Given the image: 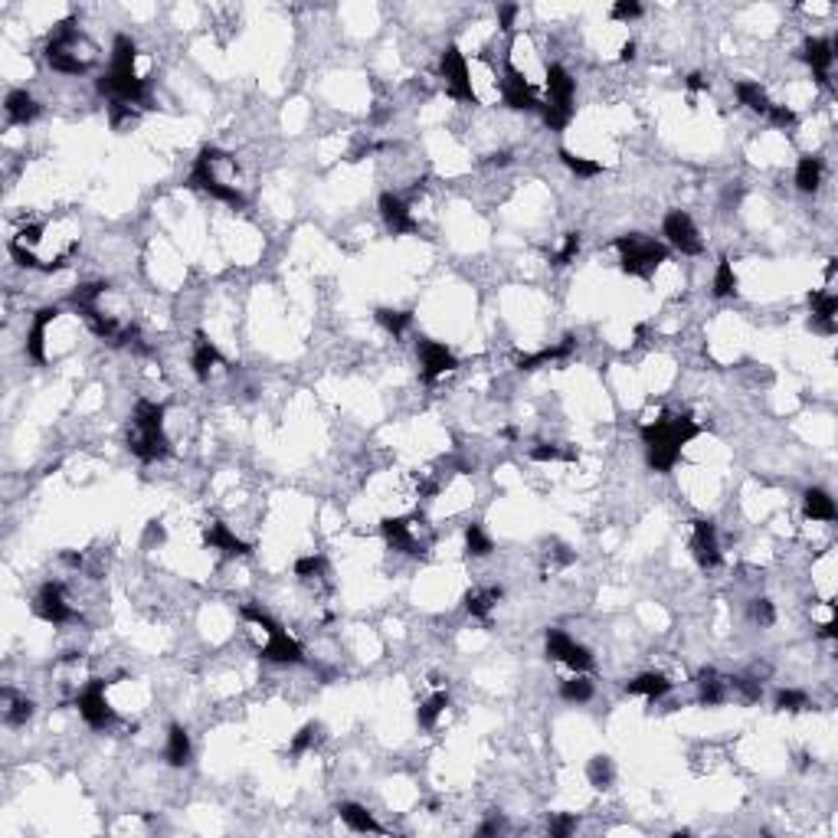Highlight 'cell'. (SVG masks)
I'll list each match as a JSON object with an SVG mask.
<instances>
[{
	"mask_svg": "<svg viewBox=\"0 0 838 838\" xmlns=\"http://www.w3.org/2000/svg\"><path fill=\"white\" fill-rule=\"evenodd\" d=\"M99 92L109 95V102H125L134 109H151L148 105V79L138 72V43L132 37L118 33L111 43L109 72L99 79Z\"/></svg>",
	"mask_w": 838,
	"mask_h": 838,
	"instance_id": "cell-1",
	"label": "cell"
},
{
	"mask_svg": "<svg viewBox=\"0 0 838 838\" xmlns=\"http://www.w3.org/2000/svg\"><path fill=\"white\" fill-rule=\"evenodd\" d=\"M701 433V426L695 423V416L685 413H671L662 416V419H648L642 426V443H646L648 465L655 472H671L681 459V449H685L695 435Z\"/></svg>",
	"mask_w": 838,
	"mask_h": 838,
	"instance_id": "cell-2",
	"label": "cell"
},
{
	"mask_svg": "<svg viewBox=\"0 0 838 838\" xmlns=\"http://www.w3.org/2000/svg\"><path fill=\"white\" fill-rule=\"evenodd\" d=\"M43 56H46V66L62 76H85L99 66V46L76 27V20H62L60 27H53Z\"/></svg>",
	"mask_w": 838,
	"mask_h": 838,
	"instance_id": "cell-3",
	"label": "cell"
},
{
	"mask_svg": "<svg viewBox=\"0 0 838 838\" xmlns=\"http://www.w3.org/2000/svg\"><path fill=\"white\" fill-rule=\"evenodd\" d=\"M164 410L154 400H138L132 410V426H128V452L142 462H161L171 455V439L164 429Z\"/></svg>",
	"mask_w": 838,
	"mask_h": 838,
	"instance_id": "cell-4",
	"label": "cell"
},
{
	"mask_svg": "<svg viewBox=\"0 0 838 838\" xmlns=\"http://www.w3.org/2000/svg\"><path fill=\"white\" fill-rule=\"evenodd\" d=\"M613 246L619 253V269L632 275V279H652L658 273V265L668 263V246L652 240V236H642V232H626Z\"/></svg>",
	"mask_w": 838,
	"mask_h": 838,
	"instance_id": "cell-5",
	"label": "cell"
},
{
	"mask_svg": "<svg viewBox=\"0 0 838 838\" xmlns=\"http://www.w3.org/2000/svg\"><path fill=\"white\" fill-rule=\"evenodd\" d=\"M380 531H384V541L394 550H400V554H410V557H426V550H429V544H433V531H429V525H426L419 515H410V517H386L384 525H380Z\"/></svg>",
	"mask_w": 838,
	"mask_h": 838,
	"instance_id": "cell-6",
	"label": "cell"
},
{
	"mask_svg": "<svg viewBox=\"0 0 838 838\" xmlns=\"http://www.w3.org/2000/svg\"><path fill=\"white\" fill-rule=\"evenodd\" d=\"M111 681L105 678H92L76 691V707H79V717L89 724L92 730H111L115 728V711H111L109 697H105V687Z\"/></svg>",
	"mask_w": 838,
	"mask_h": 838,
	"instance_id": "cell-7",
	"label": "cell"
},
{
	"mask_svg": "<svg viewBox=\"0 0 838 838\" xmlns=\"http://www.w3.org/2000/svg\"><path fill=\"white\" fill-rule=\"evenodd\" d=\"M439 79H443L445 92L455 102H472L475 105L472 69H468V60L462 56L459 46H445L443 50V56H439Z\"/></svg>",
	"mask_w": 838,
	"mask_h": 838,
	"instance_id": "cell-8",
	"label": "cell"
},
{
	"mask_svg": "<svg viewBox=\"0 0 838 838\" xmlns=\"http://www.w3.org/2000/svg\"><path fill=\"white\" fill-rule=\"evenodd\" d=\"M544 648H547V658H554V662L574 668V671H593V665H596L593 652L586 646H580L574 636H566L564 629H547Z\"/></svg>",
	"mask_w": 838,
	"mask_h": 838,
	"instance_id": "cell-9",
	"label": "cell"
},
{
	"mask_svg": "<svg viewBox=\"0 0 838 838\" xmlns=\"http://www.w3.org/2000/svg\"><path fill=\"white\" fill-rule=\"evenodd\" d=\"M33 609H37V616H40L43 622H50V626H66V622H76V619H79L76 606L69 603L66 586L53 583V580L40 586V593L33 599Z\"/></svg>",
	"mask_w": 838,
	"mask_h": 838,
	"instance_id": "cell-10",
	"label": "cell"
},
{
	"mask_svg": "<svg viewBox=\"0 0 838 838\" xmlns=\"http://www.w3.org/2000/svg\"><path fill=\"white\" fill-rule=\"evenodd\" d=\"M662 232H665L668 246H671V249H678V253H685V256H701V253H704V240H701V232H697L695 220H691V213L668 210L665 220H662Z\"/></svg>",
	"mask_w": 838,
	"mask_h": 838,
	"instance_id": "cell-11",
	"label": "cell"
},
{
	"mask_svg": "<svg viewBox=\"0 0 838 838\" xmlns=\"http://www.w3.org/2000/svg\"><path fill=\"white\" fill-rule=\"evenodd\" d=\"M416 354H419V380L423 384H435V380H443L445 374H452L459 367L455 354L443 341H433V338H419Z\"/></svg>",
	"mask_w": 838,
	"mask_h": 838,
	"instance_id": "cell-12",
	"label": "cell"
},
{
	"mask_svg": "<svg viewBox=\"0 0 838 838\" xmlns=\"http://www.w3.org/2000/svg\"><path fill=\"white\" fill-rule=\"evenodd\" d=\"M501 99H505L508 109L515 111H537L541 99H537L534 85L527 82V76L517 66L505 62V79H501Z\"/></svg>",
	"mask_w": 838,
	"mask_h": 838,
	"instance_id": "cell-13",
	"label": "cell"
},
{
	"mask_svg": "<svg viewBox=\"0 0 838 838\" xmlns=\"http://www.w3.org/2000/svg\"><path fill=\"white\" fill-rule=\"evenodd\" d=\"M547 99L544 105H550V109L564 111V115H570L574 118V95H576V79L570 76V72L560 66V62H550L547 66Z\"/></svg>",
	"mask_w": 838,
	"mask_h": 838,
	"instance_id": "cell-14",
	"label": "cell"
},
{
	"mask_svg": "<svg viewBox=\"0 0 838 838\" xmlns=\"http://www.w3.org/2000/svg\"><path fill=\"white\" fill-rule=\"evenodd\" d=\"M259 655H263L265 662H273V665H302L305 648L298 639H292L279 626V629H273V632H265V642H263V648H259Z\"/></svg>",
	"mask_w": 838,
	"mask_h": 838,
	"instance_id": "cell-15",
	"label": "cell"
},
{
	"mask_svg": "<svg viewBox=\"0 0 838 838\" xmlns=\"http://www.w3.org/2000/svg\"><path fill=\"white\" fill-rule=\"evenodd\" d=\"M802 62L812 69V79L828 85L832 82V69H835V43L826 40V37H812V40L802 43Z\"/></svg>",
	"mask_w": 838,
	"mask_h": 838,
	"instance_id": "cell-16",
	"label": "cell"
},
{
	"mask_svg": "<svg viewBox=\"0 0 838 838\" xmlns=\"http://www.w3.org/2000/svg\"><path fill=\"white\" fill-rule=\"evenodd\" d=\"M380 216H384L386 230L394 232V236L419 232V220H416L413 207H410L400 193H384V197H380Z\"/></svg>",
	"mask_w": 838,
	"mask_h": 838,
	"instance_id": "cell-17",
	"label": "cell"
},
{
	"mask_svg": "<svg viewBox=\"0 0 838 838\" xmlns=\"http://www.w3.org/2000/svg\"><path fill=\"white\" fill-rule=\"evenodd\" d=\"M691 554H695L701 570H717L720 566V541H717V527L711 521H695L691 525Z\"/></svg>",
	"mask_w": 838,
	"mask_h": 838,
	"instance_id": "cell-18",
	"label": "cell"
},
{
	"mask_svg": "<svg viewBox=\"0 0 838 838\" xmlns=\"http://www.w3.org/2000/svg\"><path fill=\"white\" fill-rule=\"evenodd\" d=\"M809 308H812V318H809V328L816 334H822V338H832V334L838 331L835 324V314H838V298L832 289H826V292H812L809 295Z\"/></svg>",
	"mask_w": 838,
	"mask_h": 838,
	"instance_id": "cell-19",
	"label": "cell"
},
{
	"mask_svg": "<svg viewBox=\"0 0 838 838\" xmlns=\"http://www.w3.org/2000/svg\"><path fill=\"white\" fill-rule=\"evenodd\" d=\"M191 367H193V374H197V380L200 384H210V377L220 370V367H226V361H223V354H220V347L207 338V334H197L193 338V354H191Z\"/></svg>",
	"mask_w": 838,
	"mask_h": 838,
	"instance_id": "cell-20",
	"label": "cell"
},
{
	"mask_svg": "<svg viewBox=\"0 0 838 838\" xmlns=\"http://www.w3.org/2000/svg\"><path fill=\"white\" fill-rule=\"evenodd\" d=\"M203 544L210 547V550H220L223 557H246L249 554V544H246L243 537L232 534L230 525H223V521L207 525V531H203Z\"/></svg>",
	"mask_w": 838,
	"mask_h": 838,
	"instance_id": "cell-21",
	"label": "cell"
},
{
	"mask_svg": "<svg viewBox=\"0 0 838 838\" xmlns=\"http://www.w3.org/2000/svg\"><path fill=\"white\" fill-rule=\"evenodd\" d=\"M697 701L704 707H720L724 701H730V678H724L714 668H704L697 671Z\"/></svg>",
	"mask_w": 838,
	"mask_h": 838,
	"instance_id": "cell-22",
	"label": "cell"
},
{
	"mask_svg": "<svg viewBox=\"0 0 838 838\" xmlns=\"http://www.w3.org/2000/svg\"><path fill=\"white\" fill-rule=\"evenodd\" d=\"M60 318V308H40L27 331V357L37 364H46V328Z\"/></svg>",
	"mask_w": 838,
	"mask_h": 838,
	"instance_id": "cell-23",
	"label": "cell"
},
{
	"mask_svg": "<svg viewBox=\"0 0 838 838\" xmlns=\"http://www.w3.org/2000/svg\"><path fill=\"white\" fill-rule=\"evenodd\" d=\"M0 714H4V724L23 728L33 717V701L20 691H13V687H4L0 691Z\"/></svg>",
	"mask_w": 838,
	"mask_h": 838,
	"instance_id": "cell-24",
	"label": "cell"
},
{
	"mask_svg": "<svg viewBox=\"0 0 838 838\" xmlns=\"http://www.w3.org/2000/svg\"><path fill=\"white\" fill-rule=\"evenodd\" d=\"M4 111H7L11 125H30V122H37V115H40V102L33 99L27 89H13V92H7V99H4Z\"/></svg>",
	"mask_w": 838,
	"mask_h": 838,
	"instance_id": "cell-25",
	"label": "cell"
},
{
	"mask_svg": "<svg viewBox=\"0 0 838 838\" xmlns=\"http://www.w3.org/2000/svg\"><path fill=\"white\" fill-rule=\"evenodd\" d=\"M734 95H737V102L744 105V109H750L753 115H763V118H767L769 109H773L769 92L763 89L757 79H737L734 82Z\"/></svg>",
	"mask_w": 838,
	"mask_h": 838,
	"instance_id": "cell-26",
	"label": "cell"
},
{
	"mask_svg": "<svg viewBox=\"0 0 838 838\" xmlns=\"http://www.w3.org/2000/svg\"><path fill=\"white\" fill-rule=\"evenodd\" d=\"M574 351H576V338H564V341L554 344V347H541L537 354H521V357H517V367H521V370H537V367H544V364L566 361Z\"/></svg>",
	"mask_w": 838,
	"mask_h": 838,
	"instance_id": "cell-27",
	"label": "cell"
},
{
	"mask_svg": "<svg viewBox=\"0 0 838 838\" xmlns=\"http://www.w3.org/2000/svg\"><path fill=\"white\" fill-rule=\"evenodd\" d=\"M802 511H806L809 521H822V525H832L838 517L835 498L828 495L826 488H809L802 495Z\"/></svg>",
	"mask_w": 838,
	"mask_h": 838,
	"instance_id": "cell-28",
	"label": "cell"
},
{
	"mask_svg": "<svg viewBox=\"0 0 838 838\" xmlns=\"http://www.w3.org/2000/svg\"><path fill=\"white\" fill-rule=\"evenodd\" d=\"M626 691L636 697H646V701H658V697H665L668 691H671V681H668V675H662V671H642V675H636L629 681Z\"/></svg>",
	"mask_w": 838,
	"mask_h": 838,
	"instance_id": "cell-29",
	"label": "cell"
},
{
	"mask_svg": "<svg viewBox=\"0 0 838 838\" xmlns=\"http://www.w3.org/2000/svg\"><path fill=\"white\" fill-rule=\"evenodd\" d=\"M498 599H501V586H478V590H468V593H465V609H468L472 619L488 622L492 609L498 606Z\"/></svg>",
	"mask_w": 838,
	"mask_h": 838,
	"instance_id": "cell-30",
	"label": "cell"
},
{
	"mask_svg": "<svg viewBox=\"0 0 838 838\" xmlns=\"http://www.w3.org/2000/svg\"><path fill=\"white\" fill-rule=\"evenodd\" d=\"M191 734L181 728V724H171L167 728V740H164V760L171 763V767H187L191 763Z\"/></svg>",
	"mask_w": 838,
	"mask_h": 838,
	"instance_id": "cell-31",
	"label": "cell"
},
{
	"mask_svg": "<svg viewBox=\"0 0 838 838\" xmlns=\"http://www.w3.org/2000/svg\"><path fill=\"white\" fill-rule=\"evenodd\" d=\"M822 177H826L822 158H816V154L799 158V164H796V187H799V191H802V193H818V187H822Z\"/></svg>",
	"mask_w": 838,
	"mask_h": 838,
	"instance_id": "cell-32",
	"label": "cell"
},
{
	"mask_svg": "<svg viewBox=\"0 0 838 838\" xmlns=\"http://www.w3.org/2000/svg\"><path fill=\"white\" fill-rule=\"evenodd\" d=\"M338 816H341V822L351 828V832H384V826H380L364 806H357V802H341V806H338Z\"/></svg>",
	"mask_w": 838,
	"mask_h": 838,
	"instance_id": "cell-33",
	"label": "cell"
},
{
	"mask_svg": "<svg viewBox=\"0 0 838 838\" xmlns=\"http://www.w3.org/2000/svg\"><path fill=\"white\" fill-rule=\"evenodd\" d=\"M295 576L298 580H305V583H324L328 580V560H324L321 554H308V557H298L295 560Z\"/></svg>",
	"mask_w": 838,
	"mask_h": 838,
	"instance_id": "cell-34",
	"label": "cell"
},
{
	"mask_svg": "<svg viewBox=\"0 0 838 838\" xmlns=\"http://www.w3.org/2000/svg\"><path fill=\"white\" fill-rule=\"evenodd\" d=\"M593 681L586 678V671H574V678H566L564 685H560V697L564 701H570V704H586V701H593Z\"/></svg>",
	"mask_w": 838,
	"mask_h": 838,
	"instance_id": "cell-35",
	"label": "cell"
},
{
	"mask_svg": "<svg viewBox=\"0 0 838 838\" xmlns=\"http://www.w3.org/2000/svg\"><path fill=\"white\" fill-rule=\"evenodd\" d=\"M586 779H590V786H596V789H609L613 786V779H616L613 760H609L606 753L590 757V763H586Z\"/></svg>",
	"mask_w": 838,
	"mask_h": 838,
	"instance_id": "cell-36",
	"label": "cell"
},
{
	"mask_svg": "<svg viewBox=\"0 0 838 838\" xmlns=\"http://www.w3.org/2000/svg\"><path fill=\"white\" fill-rule=\"evenodd\" d=\"M445 707H449V695L445 691H435L433 697H426L423 704L416 707V724L423 730H433L435 720H439V714H443Z\"/></svg>",
	"mask_w": 838,
	"mask_h": 838,
	"instance_id": "cell-37",
	"label": "cell"
},
{
	"mask_svg": "<svg viewBox=\"0 0 838 838\" xmlns=\"http://www.w3.org/2000/svg\"><path fill=\"white\" fill-rule=\"evenodd\" d=\"M711 289H714L717 298H730V295H737V273H734L730 259H720V263H717Z\"/></svg>",
	"mask_w": 838,
	"mask_h": 838,
	"instance_id": "cell-38",
	"label": "cell"
},
{
	"mask_svg": "<svg viewBox=\"0 0 838 838\" xmlns=\"http://www.w3.org/2000/svg\"><path fill=\"white\" fill-rule=\"evenodd\" d=\"M531 459H534V462H574L576 449L574 445H560V443H541L531 449Z\"/></svg>",
	"mask_w": 838,
	"mask_h": 838,
	"instance_id": "cell-39",
	"label": "cell"
},
{
	"mask_svg": "<svg viewBox=\"0 0 838 838\" xmlns=\"http://www.w3.org/2000/svg\"><path fill=\"white\" fill-rule=\"evenodd\" d=\"M465 550H468V557H488L495 550V541L485 534L482 525H468L465 527Z\"/></svg>",
	"mask_w": 838,
	"mask_h": 838,
	"instance_id": "cell-40",
	"label": "cell"
},
{
	"mask_svg": "<svg viewBox=\"0 0 838 838\" xmlns=\"http://www.w3.org/2000/svg\"><path fill=\"white\" fill-rule=\"evenodd\" d=\"M560 161H564L566 167L576 174V177H599V174H603V164H599V161H593V158H583V154L566 151V148H560Z\"/></svg>",
	"mask_w": 838,
	"mask_h": 838,
	"instance_id": "cell-41",
	"label": "cell"
},
{
	"mask_svg": "<svg viewBox=\"0 0 838 838\" xmlns=\"http://www.w3.org/2000/svg\"><path fill=\"white\" fill-rule=\"evenodd\" d=\"M377 324L384 328V331H390L394 338H400V334L413 324V314L410 312H396V308H377Z\"/></svg>",
	"mask_w": 838,
	"mask_h": 838,
	"instance_id": "cell-42",
	"label": "cell"
},
{
	"mask_svg": "<svg viewBox=\"0 0 838 838\" xmlns=\"http://www.w3.org/2000/svg\"><path fill=\"white\" fill-rule=\"evenodd\" d=\"M809 707H812V701L799 687H783L777 695V711H783V714H799V711H809Z\"/></svg>",
	"mask_w": 838,
	"mask_h": 838,
	"instance_id": "cell-43",
	"label": "cell"
},
{
	"mask_svg": "<svg viewBox=\"0 0 838 838\" xmlns=\"http://www.w3.org/2000/svg\"><path fill=\"white\" fill-rule=\"evenodd\" d=\"M109 122L115 132H128L132 125H138V109L125 102H109Z\"/></svg>",
	"mask_w": 838,
	"mask_h": 838,
	"instance_id": "cell-44",
	"label": "cell"
},
{
	"mask_svg": "<svg viewBox=\"0 0 838 838\" xmlns=\"http://www.w3.org/2000/svg\"><path fill=\"white\" fill-rule=\"evenodd\" d=\"M318 740H321V724H314L312 720V724H305V728L295 734L292 747L289 750H292V757H302V753H308V750L318 747Z\"/></svg>",
	"mask_w": 838,
	"mask_h": 838,
	"instance_id": "cell-45",
	"label": "cell"
},
{
	"mask_svg": "<svg viewBox=\"0 0 838 838\" xmlns=\"http://www.w3.org/2000/svg\"><path fill=\"white\" fill-rule=\"evenodd\" d=\"M750 619H753L757 626L767 629V626H773V622H777V609H773V603H769V599H763V596H760V599H753V603H750Z\"/></svg>",
	"mask_w": 838,
	"mask_h": 838,
	"instance_id": "cell-46",
	"label": "cell"
},
{
	"mask_svg": "<svg viewBox=\"0 0 838 838\" xmlns=\"http://www.w3.org/2000/svg\"><path fill=\"white\" fill-rule=\"evenodd\" d=\"M576 253H580V236L576 232H566V240H564V246L557 249L554 253V259L550 263L554 265H570L576 259Z\"/></svg>",
	"mask_w": 838,
	"mask_h": 838,
	"instance_id": "cell-47",
	"label": "cell"
},
{
	"mask_svg": "<svg viewBox=\"0 0 838 838\" xmlns=\"http://www.w3.org/2000/svg\"><path fill=\"white\" fill-rule=\"evenodd\" d=\"M642 4L639 0H619V4H613V11H609V17L613 20H639L642 17Z\"/></svg>",
	"mask_w": 838,
	"mask_h": 838,
	"instance_id": "cell-48",
	"label": "cell"
},
{
	"mask_svg": "<svg viewBox=\"0 0 838 838\" xmlns=\"http://www.w3.org/2000/svg\"><path fill=\"white\" fill-rule=\"evenodd\" d=\"M767 118L777 125V128H793V125H796V111L789 109V105H779V102H773V109H769Z\"/></svg>",
	"mask_w": 838,
	"mask_h": 838,
	"instance_id": "cell-49",
	"label": "cell"
},
{
	"mask_svg": "<svg viewBox=\"0 0 838 838\" xmlns=\"http://www.w3.org/2000/svg\"><path fill=\"white\" fill-rule=\"evenodd\" d=\"M547 828H550V835H554V838H566L576 828V816H570V812H560V816L550 818V826H547Z\"/></svg>",
	"mask_w": 838,
	"mask_h": 838,
	"instance_id": "cell-50",
	"label": "cell"
},
{
	"mask_svg": "<svg viewBox=\"0 0 838 838\" xmlns=\"http://www.w3.org/2000/svg\"><path fill=\"white\" fill-rule=\"evenodd\" d=\"M517 13H521V7H517V4H505V7H498V27H501V30H511V27H515Z\"/></svg>",
	"mask_w": 838,
	"mask_h": 838,
	"instance_id": "cell-51",
	"label": "cell"
},
{
	"mask_svg": "<svg viewBox=\"0 0 838 838\" xmlns=\"http://www.w3.org/2000/svg\"><path fill=\"white\" fill-rule=\"evenodd\" d=\"M685 85H687V89L701 92V89H707V79H704V76H701V72H691V76H687V79H685Z\"/></svg>",
	"mask_w": 838,
	"mask_h": 838,
	"instance_id": "cell-52",
	"label": "cell"
},
{
	"mask_svg": "<svg viewBox=\"0 0 838 838\" xmlns=\"http://www.w3.org/2000/svg\"><path fill=\"white\" fill-rule=\"evenodd\" d=\"M636 50H639L636 40L622 43V50H619V60H622V62H632V60H636Z\"/></svg>",
	"mask_w": 838,
	"mask_h": 838,
	"instance_id": "cell-53",
	"label": "cell"
}]
</instances>
